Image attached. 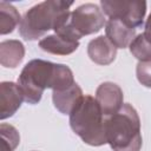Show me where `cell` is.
<instances>
[{
    "label": "cell",
    "instance_id": "obj_1",
    "mask_svg": "<svg viewBox=\"0 0 151 151\" xmlns=\"http://www.w3.org/2000/svg\"><path fill=\"white\" fill-rule=\"evenodd\" d=\"M72 1L47 0L29 8L19 25L20 35L25 40H35L50 29H57L70 18Z\"/></svg>",
    "mask_w": 151,
    "mask_h": 151
},
{
    "label": "cell",
    "instance_id": "obj_2",
    "mask_svg": "<svg viewBox=\"0 0 151 151\" xmlns=\"http://www.w3.org/2000/svg\"><path fill=\"white\" fill-rule=\"evenodd\" d=\"M105 136L113 151H139L143 140L136 109L124 104L118 112L105 117Z\"/></svg>",
    "mask_w": 151,
    "mask_h": 151
},
{
    "label": "cell",
    "instance_id": "obj_3",
    "mask_svg": "<svg viewBox=\"0 0 151 151\" xmlns=\"http://www.w3.org/2000/svg\"><path fill=\"white\" fill-rule=\"evenodd\" d=\"M70 126L80 139L92 146L107 143L105 136V116L92 96H83L70 113Z\"/></svg>",
    "mask_w": 151,
    "mask_h": 151
},
{
    "label": "cell",
    "instance_id": "obj_4",
    "mask_svg": "<svg viewBox=\"0 0 151 151\" xmlns=\"http://www.w3.org/2000/svg\"><path fill=\"white\" fill-rule=\"evenodd\" d=\"M54 65V63L47 60L33 59L24 66L18 78V85L26 103L31 105L38 104L44 91L51 87Z\"/></svg>",
    "mask_w": 151,
    "mask_h": 151
},
{
    "label": "cell",
    "instance_id": "obj_5",
    "mask_svg": "<svg viewBox=\"0 0 151 151\" xmlns=\"http://www.w3.org/2000/svg\"><path fill=\"white\" fill-rule=\"evenodd\" d=\"M105 24L104 13L96 4H84L71 12L68 20L57 28L54 33L79 41L84 35L99 32Z\"/></svg>",
    "mask_w": 151,
    "mask_h": 151
},
{
    "label": "cell",
    "instance_id": "obj_6",
    "mask_svg": "<svg viewBox=\"0 0 151 151\" xmlns=\"http://www.w3.org/2000/svg\"><path fill=\"white\" fill-rule=\"evenodd\" d=\"M101 11L110 18H116L126 25L137 28L143 25L146 13L145 1H100Z\"/></svg>",
    "mask_w": 151,
    "mask_h": 151
},
{
    "label": "cell",
    "instance_id": "obj_7",
    "mask_svg": "<svg viewBox=\"0 0 151 151\" xmlns=\"http://www.w3.org/2000/svg\"><path fill=\"white\" fill-rule=\"evenodd\" d=\"M124 94L122 88L111 81L100 84L96 91V100L100 106V110L105 117L118 112L123 104Z\"/></svg>",
    "mask_w": 151,
    "mask_h": 151
},
{
    "label": "cell",
    "instance_id": "obj_8",
    "mask_svg": "<svg viewBox=\"0 0 151 151\" xmlns=\"http://www.w3.org/2000/svg\"><path fill=\"white\" fill-rule=\"evenodd\" d=\"M24 100V94L18 84L2 81L0 85V118L4 120L13 116Z\"/></svg>",
    "mask_w": 151,
    "mask_h": 151
},
{
    "label": "cell",
    "instance_id": "obj_9",
    "mask_svg": "<svg viewBox=\"0 0 151 151\" xmlns=\"http://www.w3.org/2000/svg\"><path fill=\"white\" fill-rule=\"evenodd\" d=\"M105 34L117 48H125L134 39L136 28L126 25L119 19L110 18L105 26Z\"/></svg>",
    "mask_w": 151,
    "mask_h": 151
},
{
    "label": "cell",
    "instance_id": "obj_10",
    "mask_svg": "<svg viewBox=\"0 0 151 151\" xmlns=\"http://www.w3.org/2000/svg\"><path fill=\"white\" fill-rule=\"evenodd\" d=\"M87 54L93 63L105 66L114 60L117 54V47L106 37L100 35L88 42Z\"/></svg>",
    "mask_w": 151,
    "mask_h": 151
},
{
    "label": "cell",
    "instance_id": "obj_11",
    "mask_svg": "<svg viewBox=\"0 0 151 151\" xmlns=\"http://www.w3.org/2000/svg\"><path fill=\"white\" fill-rule=\"evenodd\" d=\"M39 47L51 54L55 55H67L73 53L79 47V41L73 40L68 37L60 34H51L42 38L39 41Z\"/></svg>",
    "mask_w": 151,
    "mask_h": 151
},
{
    "label": "cell",
    "instance_id": "obj_12",
    "mask_svg": "<svg viewBox=\"0 0 151 151\" xmlns=\"http://www.w3.org/2000/svg\"><path fill=\"white\" fill-rule=\"evenodd\" d=\"M83 91L79 87V85L76 83L71 87L61 91H53L52 93V100L54 104V107L60 111L63 114H68L72 112L79 99L83 97Z\"/></svg>",
    "mask_w": 151,
    "mask_h": 151
},
{
    "label": "cell",
    "instance_id": "obj_13",
    "mask_svg": "<svg viewBox=\"0 0 151 151\" xmlns=\"http://www.w3.org/2000/svg\"><path fill=\"white\" fill-rule=\"evenodd\" d=\"M25 47L19 40H5L0 44V64L4 67H17L24 59Z\"/></svg>",
    "mask_w": 151,
    "mask_h": 151
},
{
    "label": "cell",
    "instance_id": "obj_14",
    "mask_svg": "<svg viewBox=\"0 0 151 151\" xmlns=\"http://www.w3.org/2000/svg\"><path fill=\"white\" fill-rule=\"evenodd\" d=\"M20 22H21V18L17 8L6 1H1L0 2V33L2 35L12 33L14 28L18 25H20Z\"/></svg>",
    "mask_w": 151,
    "mask_h": 151
},
{
    "label": "cell",
    "instance_id": "obj_15",
    "mask_svg": "<svg viewBox=\"0 0 151 151\" xmlns=\"http://www.w3.org/2000/svg\"><path fill=\"white\" fill-rule=\"evenodd\" d=\"M74 84L76 81L71 68L63 64H55L50 88H52L53 91H61L71 87Z\"/></svg>",
    "mask_w": 151,
    "mask_h": 151
},
{
    "label": "cell",
    "instance_id": "obj_16",
    "mask_svg": "<svg viewBox=\"0 0 151 151\" xmlns=\"http://www.w3.org/2000/svg\"><path fill=\"white\" fill-rule=\"evenodd\" d=\"M129 46L132 55L139 61L151 60V38H149L145 33L134 37Z\"/></svg>",
    "mask_w": 151,
    "mask_h": 151
},
{
    "label": "cell",
    "instance_id": "obj_17",
    "mask_svg": "<svg viewBox=\"0 0 151 151\" xmlns=\"http://www.w3.org/2000/svg\"><path fill=\"white\" fill-rule=\"evenodd\" d=\"M0 132H1V142L8 145L12 150H14L20 142V136L17 129L8 124H1Z\"/></svg>",
    "mask_w": 151,
    "mask_h": 151
},
{
    "label": "cell",
    "instance_id": "obj_18",
    "mask_svg": "<svg viewBox=\"0 0 151 151\" xmlns=\"http://www.w3.org/2000/svg\"><path fill=\"white\" fill-rule=\"evenodd\" d=\"M136 74L138 81L143 86L151 88V60L139 61L136 67Z\"/></svg>",
    "mask_w": 151,
    "mask_h": 151
},
{
    "label": "cell",
    "instance_id": "obj_19",
    "mask_svg": "<svg viewBox=\"0 0 151 151\" xmlns=\"http://www.w3.org/2000/svg\"><path fill=\"white\" fill-rule=\"evenodd\" d=\"M144 33H145L149 38H151V13H150L149 18L146 19V22H145V31H144Z\"/></svg>",
    "mask_w": 151,
    "mask_h": 151
},
{
    "label": "cell",
    "instance_id": "obj_20",
    "mask_svg": "<svg viewBox=\"0 0 151 151\" xmlns=\"http://www.w3.org/2000/svg\"><path fill=\"white\" fill-rule=\"evenodd\" d=\"M0 151H13L8 145H6L5 143H1L0 144Z\"/></svg>",
    "mask_w": 151,
    "mask_h": 151
}]
</instances>
